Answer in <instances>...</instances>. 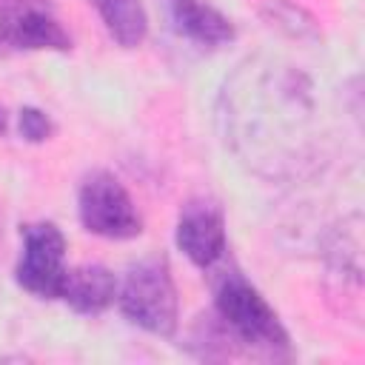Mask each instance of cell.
I'll list each match as a JSON object with an SVG mask.
<instances>
[{"mask_svg": "<svg viewBox=\"0 0 365 365\" xmlns=\"http://www.w3.org/2000/svg\"><path fill=\"white\" fill-rule=\"evenodd\" d=\"M17 128H20V137H23L26 143H46V140L54 134L51 117H48L46 111H40V108H31V106L20 108V114H17Z\"/></svg>", "mask_w": 365, "mask_h": 365, "instance_id": "obj_12", "label": "cell"}, {"mask_svg": "<svg viewBox=\"0 0 365 365\" xmlns=\"http://www.w3.org/2000/svg\"><path fill=\"white\" fill-rule=\"evenodd\" d=\"M60 299H66L77 314H88V317L103 314L117 299V279L103 265L71 268Z\"/></svg>", "mask_w": 365, "mask_h": 365, "instance_id": "obj_9", "label": "cell"}, {"mask_svg": "<svg viewBox=\"0 0 365 365\" xmlns=\"http://www.w3.org/2000/svg\"><path fill=\"white\" fill-rule=\"evenodd\" d=\"M262 17L268 20V26L279 29L282 34H288L294 40H308V37L319 34L317 20L302 6H297L291 0H265L262 3Z\"/></svg>", "mask_w": 365, "mask_h": 365, "instance_id": "obj_11", "label": "cell"}, {"mask_svg": "<svg viewBox=\"0 0 365 365\" xmlns=\"http://www.w3.org/2000/svg\"><path fill=\"white\" fill-rule=\"evenodd\" d=\"M217 120L225 145L262 177H291L311 160L317 106L297 66L242 60L220 91Z\"/></svg>", "mask_w": 365, "mask_h": 365, "instance_id": "obj_1", "label": "cell"}, {"mask_svg": "<svg viewBox=\"0 0 365 365\" xmlns=\"http://www.w3.org/2000/svg\"><path fill=\"white\" fill-rule=\"evenodd\" d=\"M6 128H9V114H6V108L0 106V134H6Z\"/></svg>", "mask_w": 365, "mask_h": 365, "instance_id": "obj_13", "label": "cell"}, {"mask_svg": "<svg viewBox=\"0 0 365 365\" xmlns=\"http://www.w3.org/2000/svg\"><path fill=\"white\" fill-rule=\"evenodd\" d=\"M77 214L88 234L106 240H131L143 231V217L123 188V182L108 171H91L77 194Z\"/></svg>", "mask_w": 365, "mask_h": 365, "instance_id": "obj_4", "label": "cell"}, {"mask_svg": "<svg viewBox=\"0 0 365 365\" xmlns=\"http://www.w3.org/2000/svg\"><path fill=\"white\" fill-rule=\"evenodd\" d=\"M168 9L174 29L197 46L220 48L237 37L234 23L205 0H168Z\"/></svg>", "mask_w": 365, "mask_h": 365, "instance_id": "obj_8", "label": "cell"}, {"mask_svg": "<svg viewBox=\"0 0 365 365\" xmlns=\"http://www.w3.org/2000/svg\"><path fill=\"white\" fill-rule=\"evenodd\" d=\"M177 248L197 265V268H214L225 251H228V237H225V217L220 205L208 200H191L182 205L180 220H177Z\"/></svg>", "mask_w": 365, "mask_h": 365, "instance_id": "obj_7", "label": "cell"}, {"mask_svg": "<svg viewBox=\"0 0 365 365\" xmlns=\"http://www.w3.org/2000/svg\"><path fill=\"white\" fill-rule=\"evenodd\" d=\"M111 40L123 48H137L148 37V14L140 0H88Z\"/></svg>", "mask_w": 365, "mask_h": 365, "instance_id": "obj_10", "label": "cell"}, {"mask_svg": "<svg viewBox=\"0 0 365 365\" xmlns=\"http://www.w3.org/2000/svg\"><path fill=\"white\" fill-rule=\"evenodd\" d=\"M117 305L123 317L137 328L165 339L174 336L180 322V302L168 262L154 257L131 265L117 285Z\"/></svg>", "mask_w": 365, "mask_h": 365, "instance_id": "obj_3", "label": "cell"}, {"mask_svg": "<svg viewBox=\"0 0 365 365\" xmlns=\"http://www.w3.org/2000/svg\"><path fill=\"white\" fill-rule=\"evenodd\" d=\"M23 251L14 279L23 291L40 299H60L66 288V237L54 222H29L20 228Z\"/></svg>", "mask_w": 365, "mask_h": 365, "instance_id": "obj_5", "label": "cell"}, {"mask_svg": "<svg viewBox=\"0 0 365 365\" xmlns=\"http://www.w3.org/2000/svg\"><path fill=\"white\" fill-rule=\"evenodd\" d=\"M205 339L234 342L271 359L291 354L277 311L237 268H225L214 279V319L205 322Z\"/></svg>", "mask_w": 365, "mask_h": 365, "instance_id": "obj_2", "label": "cell"}, {"mask_svg": "<svg viewBox=\"0 0 365 365\" xmlns=\"http://www.w3.org/2000/svg\"><path fill=\"white\" fill-rule=\"evenodd\" d=\"M0 43L26 51H68L71 37L48 0H0Z\"/></svg>", "mask_w": 365, "mask_h": 365, "instance_id": "obj_6", "label": "cell"}]
</instances>
